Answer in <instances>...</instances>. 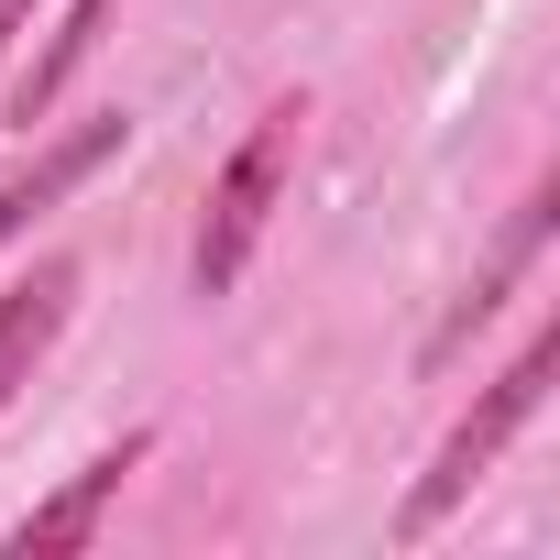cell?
<instances>
[{
	"label": "cell",
	"mask_w": 560,
	"mask_h": 560,
	"mask_svg": "<svg viewBox=\"0 0 560 560\" xmlns=\"http://www.w3.org/2000/svg\"><path fill=\"white\" fill-rule=\"evenodd\" d=\"M549 374H560V319H527V341H516V363L440 429V451H429V472L407 483V505H396V538L418 549V538H440L462 505H472V483H494V462L516 451V429L549 407Z\"/></svg>",
	"instance_id": "cell-1"
},
{
	"label": "cell",
	"mask_w": 560,
	"mask_h": 560,
	"mask_svg": "<svg viewBox=\"0 0 560 560\" xmlns=\"http://www.w3.org/2000/svg\"><path fill=\"white\" fill-rule=\"evenodd\" d=\"M298 132H308V100H264L253 132L220 154L209 209H198V242H187V298H198V308H220L242 275H253L275 209H287V176H298Z\"/></svg>",
	"instance_id": "cell-2"
},
{
	"label": "cell",
	"mask_w": 560,
	"mask_h": 560,
	"mask_svg": "<svg viewBox=\"0 0 560 560\" xmlns=\"http://www.w3.org/2000/svg\"><path fill=\"white\" fill-rule=\"evenodd\" d=\"M549 231H560V176H527V198L505 209V231H494V242H483V264H472V287L451 298V319H440V330H429V352H418L429 374H451V363H462V341H472V330L527 287V275H538Z\"/></svg>",
	"instance_id": "cell-3"
},
{
	"label": "cell",
	"mask_w": 560,
	"mask_h": 560,
	"mask_svg": "<svg viewBox=\"0 0 560 560\" xmlns=\"http://www.w3.org/2000/svg\"><path fill=\"white\" fill-rule=\"evenodd\" d=\"M132 154V110H100V121H78V132H45L12 176H0V264L23 253V231L45 220V209H67L100 165H121Z\"/></svg>",
	"instance_id": "cell-4"
},
{
	"label": "cell",
	"mask_w": 560,
	"mask_h": 560,
	"mask_svg": "<svg viewBox=\"0 0 560 560\" xmlns=\"http://www.w3.org/2000/svg\"><path fill=\"white\" fill-rule=\"evenodd\" d=\"M143 462H154V429H121V440H110V451H89L45 505H23L12 527H0V549H12V560H34V549H100V516L121 505V483H132Z\"/></svg>",
	"instance_id": "cell-5"
},
{
	"label": "cell",
	"mask_w": 560,
	"mask_h": 560,
	"mask_svg": "<svg viewBox=\"0 0 560 560\" xmlns=\"http://www.w3.org/2000/svg\"><path fill=\"white\" fill-rule=\"evenodd\" d=\"M78 253H45V264H23L12 287H0V418H12V396L45 374V352L67 341V319H78Z\"/></svg>",
	"instance_id": "cell-6"
},
{
	"label": "cell",
	"mask_w": 560,
	"mask_h": 560,
	"mask_svg": "<svg viewBox=\"0 0 560 560\" xmlns=\"http://www.w3.org/2000/svg\"><path fill=\"white\" fill-rule=\"evenodd\" d=\"M110 23H121V0H67V23H56V34L23 56V67H0V110H12V121L34 132V121H45V110L78 89V67L100 56V34H110Z\"/></svg>",
	"instance_id": "cell-7"
},
{
	"label": "cell",
	"mask_w": 560,
	"mask_h": 560,
	"mask_svg": "<svg viewBox=\"0 0 560 560\" xmlns=\"http://www.w3.org/2000/svg\"><path fill=\"white\" fill-rule=\"evenodd\" d=\"M34 12H45V0H0V67L23 56V34H34Z\"/></svg>",
	"instance_id": "cell-8"
}]
</instances>
